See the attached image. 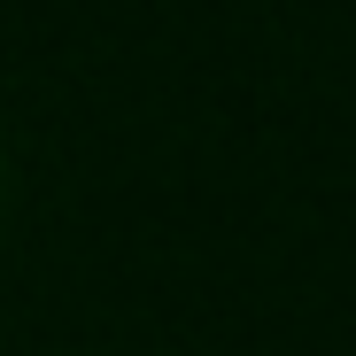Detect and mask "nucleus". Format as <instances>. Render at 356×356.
I'll return each instance as SVG.
<instances>
[]
</instances>
